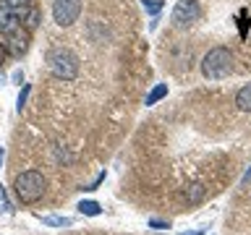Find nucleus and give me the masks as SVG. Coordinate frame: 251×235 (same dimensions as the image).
<instances>
[{
    "label": "nucleus",
    "instance_id": "f257e3e1",
    "mask_svg": "<svg viewBox=\"0 0 251 235\" xmlns=\"http://www.w3.org/2000/svg\"><path fill=\"white\" fill-rule=\"evenodd\" d=\"M13 193L21 204H37L45 196V178L39 170H26L13 180Z\"/></svg>",
    "mask_w": 251,
    "mask_h": 235
},
{
    "label": "nucleus",
    "instance_id": "f03ea898",
    "mask_svg": "<svg viewBox=\"0 0 251 235\" xmlns=\"http://www.w3.org/2000/svg\"><path fill=\"white\" fill-rule=\"evenodd\" d=\"M233 70V52L227 47H212L201 60V73L209 81H220Z\"/></svg>",
    "mask_w": 251,
    "mask_h": 235
},
{
    "label": "nucleus",
    "instance_id": "7ed1b4c3",
    "mask_svg": "<svg viewBox=\"0 0 251 235\" xmlns=\"http://www.w3.org/2000/svg\"><path fill=\"white\" fill-rule=\"evenodd\" d=\"M50 70L55 78H63V81H71L78 73V58L66 47H58V50L50 52Z\"/></svg>",
    "mask_w": 251,
    "mask_h": 235
},
{
    "label": "nucleus",
    "instance_id": "20e7f679",
    "mask_svg": "<svg viewBox=\"0 0 251 235\" xmlns=\"http://www.w3.org/2000/svg\"><path fill=\"white\" fill-rule=\"evenodd\" d=\"M201 19V5L199 0H178L176 8H173V24H176L178 29H186L196 24Z\"/></svg>",
    "mask_w": 251,
    "mask_h": 235
},
{
    "label": "nucleus",
    "instance_id": "39448f33",
    "mask_svg": "<svg viewBox=\"0 0 251 235\" xmlns=\"http://www.w3.org/2000/svg\"><path fill=\"white\" fill-rule=\"evenodd\" d=\"M78 13H81V0H55L52 5V19L58 26H71Z\"/></svg>",
    "mask_w": 251,
    "mask_h": 235
},
{
    "label": "nucleus",
    "instance_id": "423d86ee",
    "mask_svg": "<svg viewBox=\"0 0 251 235\" xmlns=\"http://www.w3.org/2000/svg\"><path fill=\"white\" fill-rule=\"evenodd\" d=\"M19 29H21V21H19V16H16V11L11 5H0V34L11 37L13 31H19Z\"/></svg>",
    "mask_w": 251,
    "mask_h": 235
},
{
    "label": "nucleus",
    "instance_id": "0eeeda50",
    "mask_svg": "<svg viewBox=\"0 0 251 235\" xmlns=\"http://www.w3.org/2000/svg\"><path fill=\"white\" fill-rule=\"evenodd\" d=\"M8 45H11V52L19 58V55H24L26 52V47H29V31L26 29H19V31H13L11 37H8Z\"/></svg>",
    "mask_w": 251,
    "mask_h": 235
},
{
    "label": "nucleus",
    "instance_id": "6e6552de",
    "mask_svg": "<svg viewBox=\"0 0 251 235\" xmlns=\"http://www.w3.org/2000/svg\"><path fill=\"white\" fill-rule=\"evenodd\" d=\"M235 105H238V110H243V113H251V84L238 89V94H235Z\"/></svg>",
    "mask_w": 251,
    "mask_h": 235
},
{
    "label": "nucleus",
    "instance_id": "1a4fd4ad",
    "mask_svg": "<svg viewBox=\"0 0 251 235\" xmlns=\"http://www.w3.org/2000/svg\"><path fill=\"white\" fill-rule=\"evenodd\" d=\"M162 97H168V84H157L154 89L147 94V105H157Z\"/></svg>",
    "mask_w": 251,
    "mask_h": 235
},
{
    "label": "nucleus",
    "instance_id": "9d476101",
    "mask_svg": "<svg viewBox=\"0 0 251 235\" xmlns=\"http://www.w3.org/2000/svg\"><path fill=\"white\" fill-rule=\"evenodd\" d=\"M78 212L86 214V217H97L100 212H102V207H100L97 201H81V204H78Z\"/></svg>",
    "mask_w": 251,
    "mask_h": 235
},
{
    "label": "nucleus",
    "instance_id": "9b49d317",
    "mask_svg": "<svg viewBox=\"0 0 251 235\" xmlns=\"http://www.w3.org/2000/svg\"><path fill=\"white\" fill-rule=\"evenodd\" d=\"M42 222L50 225V227H68L71 219L68 217H42Z\"/></svg>",
    "mask_w": 251,
    "mask_h": 235
},
{
    "label": "nucleus",
    "instance_id": "f8f14e48",
    "mask_svg": "<svg viewBox=\"0 0 251 235\" xmlns=\"http://www.w3.org/2000/svg\"><path fill=\"white\" fill-rule=\"evenodd\" d=\"M144 11L152 13V16H157V13L162 11V3H160V0H144Z\"/></svg>",
    "mask_w": 251,
    "mask_h": 235
},
{
    "label": "nucleus",
    "instance_id": "ddd939ff",
    "mask_svg": "<svg viewBox=\"0 0 251 235\" xmlns=\"http://www.w3.org/2000/svg\"><path fill=\"white\" fill-rule=\"evenodd\" d=\"M26 97H29V84L24 86V89H21V94H19V113L24 110V105H26Z\"/></svg>",
    "mask_w": 251,
    "mask_h": 235
},
{
    "label": "nucleus",
    "instance_id": "4468645a",
    "mask_svg": "<svg viewBox=\"0 0 251 235\" xmlns=\"http://www.w3.org/2000/svg\"><path fill=\"white\" fill-rule=\"evenodd\" d=\"M0 209H3V212H11V204H8V199H5L3 186H0Z\"/></svg>",
    "mask_w": 251,
    "mask_h": 235
},
{
    "label": "nucleus",
    "instance_id": "2eb2a0df",
    "mask_svg": "<svg viewBox=\"0 0 251 235\" xmlns=\"http://www.w3.org/2000/svg\"><path fill=\"white\" fill-rule=\"evenodd\" d=\"M149 225L157 227V230H168V222H162V219H149Z\"/></svg>",
    "mask_w": 251,
    "mask_h": 235
},
{
    "label": "nucleus",
    "instance_id": "dca6fc26",
    "mask_svg": "<svg viewBox=\"0 0 251 235\" xmlns=\"http://www.w3.org/2000/svg\"><path fill=\"white\" fill-rule=\"evenodd\" d=\"M5 5H11V8H21V5H29V0H5Z\"/></svg>",
    "mask_w": 251,
    "mask_h": 235
},
{
    "label": "nucleus",
    "instance_id": "f3484780",
    "mask_svg": "<svg viewBox=\"0 0 251 235\" xmlns=\"http://www.w3.org/2000/svg\"><path fill=\"white\" fill-rule=\"evenodd\" d=\"M241 186H243V188H249V186H251V167L246 170V175H243V180H241Z\"/></svg>",
    "mask_w": 251,
    "mask_h": 235
},
{
    "label": "nucleus",
    "instance_id": "a211bd4d",
    "mask_svg": "<svg viewBox=\"0 0 251 235\" xmlns=\"http://www.w3.org/2000/svg\"><path fill=\"white\" fill-rule=\"evenodd\" d=\"M186 196H188V193H186ZM199 196H201V188H199V186H194V191H191V196H188V199H191V201H196Z\"/></svg>",
    "mask_w": 251,
    "mask_h": 235
},
{
    "label": "nucleus",
    "instance_id": "6ab92c4d",
    "mask_svg": "<svg viewBox=\"0 0 251 235\" xmlns=\"http://www.w3.org/2000/svg\"><path fill=\"white\" fill-rule=\"evenodd\" d=\"M3 60H5V47L0 45V66H3Z\"/></svg>",
    "mask_w": 251,
    "mask_h": 235
},
{
    "label": "nucleus",
    "instance_id": "aec40b11",
    "mask_svg": "<svg viewBox=\"0 0 251 235\" xmlns=\"http://www.w3.org/2000/svg\"><path fill=\"white\" fill-rule=\"evenodd\" d=\"M0 164H3V146H0Z\"/></svg>",
    "mask_w": 251,
    "mask_h": 235
},
{
    "label": "nucleus",
    "instance_id": "412c9836",
    "mask_svg": "<svg viewBox=\"0 0 251 235\" xmlns=\"http://www.w3.org/2000/svg\"><path fill=\"white\" fill-rule=\"evenodd\" d=\"M0 3H5V0H0Z\"/></svg>",
    "mask_w": 251,
    "mask_h": 235
}]
</instances>
